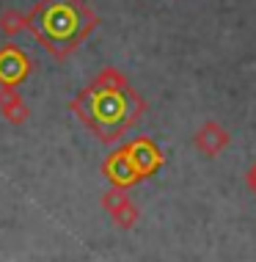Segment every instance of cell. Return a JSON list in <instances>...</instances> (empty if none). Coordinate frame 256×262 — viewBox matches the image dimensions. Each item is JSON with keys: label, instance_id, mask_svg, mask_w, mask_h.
Returning a JSON list of instances; mask_svg holds the SVG:
<instances>
[{"label": "cell", "instance_id": "6da1fadb", "mask_svg": "<svg viewBox=\"0 0 256 262\" xmlns=\"http://www.w3.org/2000/svg\"><path fill=\"white\" fill-rule=\"evenodd\" d=\"M229 130H226L220 122H204L201 127L196 130L193 136V144L198 152H204L207 158H215V155H220L229 146Z\"/></svg>", "mask_w": 256, "mask_h": 262}, {"label": "cell", "instance_id": "7a4b0ae2", "mask_svg": "<svg viewBox=\"0 0 256 262\" xmlns=\"http://www.w3.org/2000/svg\"><path fill=\"white\" fill-rule=\"evenodd\" d=\"M0 116L9 124H22V122H28V116H31L22 94L14 86H9V83H3V89H0Z\"/></svg>", "mask_w": 256, "mask_h": 262}, {"label": "cell", "instance_id": "3957f363", "mask_svg": "<svg viewBox=\"0 0 256 262\" xmlns=\"http://www.w3.org/2000/svg\"><path fill=\"white\" fill-rule=\"evenodd\" d=\"M28 69L31 67H28L25 55L17 47H9V50L0 53V77H3V83H9V86L19 83L28 75Z\"/></svg>", "mask_w": 256, "mask_h": 262}, {"label": "cell", "instance_id": "277c9868", "mask_svg": "<svg viewBox=\"0 0 256 262\" xmlns=\"http://www.w3.org/2000/svg\"><path fill=\"white\" fill-rule=\"evenodd\" d=\"M105 207L113 212L116 224H122V226H132L135 218H138V210H135L132 204L124 199V193H119V190H113V193L105 196Z\"/></svg>", "mask_w": 256, "mask_h": 262}, {"label": "cell", "instance_id": "5b68a950", "mask_svg": "<svg viewBox=\"0 0 256 262\" xmlns=\"http://www.w3.org/2000/svg\"><path fill=\"white\" fill-rule=\"evenodd\" d=\"M94 89H99L102 94H108V97H116L119 91H124V89H130V86H127V77L119 72V69L108 67V69H102V72H99Z\"/></svg>", "mask_w": 256, "mask_h": 262}, {"label": "cell", "instance_id": "8992f818", "mask_svg": "<svg viewBox=\"0 0 256 262\" xmlns=\"http://www.w3.org/2000/svg\"><path fill=\"white\" fill-rule=\"evenodd\" d=\"M31 28V14H22L17 9H6L0 14V31L6 33V36H17V33H22Z\"/></svg>", "mask_w": 256, "mask_h": 262}, {"label": "cell", "instance_id": "52a82bcc", "mask_svg": "<svg viewBox=\"0 0 256 262\" xmlns=\"http://www.w3.org/2000/svg\"><path fill=\"white\" fill-rule=\"evenodd\" d=\"M248 185H251V190L256 193V163L251 166V171H248Z\"/></svg>", "mask_w": 256, "mask_h": 262}]
</instances>
